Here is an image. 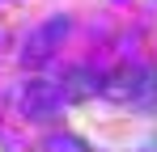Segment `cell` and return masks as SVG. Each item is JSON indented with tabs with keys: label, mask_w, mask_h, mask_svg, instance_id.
Listing matches in <instances>:
<instances>
[{
	"label": "cell",
	"mask_w": 157,
	"mask_h": 152,
	"mask_svg": "<svg viewBox=\"0 0 157 152\" xmlns=\"http://www.w3.org/2000/svg\"><path fill=\"white\" fill-rule=\"evenodd\" d=\"M102 93L115 97V101H123V106H149L157 97V72L144 68V63H128V68H119L115 76H106Z\"/></svg>",
	"instance_id": "cell-1"
},
{
	"label": "cell",
	"mask_w": 157,
	"mask_h": 152,
	"mask_svg": "<svg viewBox=\"0 0 157 152\" xmlns=\"http://www.w3.org/2000/svg\"><path fill=\"white\" fill-rule=\"evenodd\" d=\"M64 101H68V93L55 80H43V76H34V80H26L17 89V110L26 114L30 123H51L55 114L64 110Z\"/></svg>",
	"instance_id": "cell-2"
},
{
	"label": "cell",
	"mask_w": 157,
	"mask_h": 152,
	"mask_svg": "<svg viewBox=\"0 0 157 152\" xmlns=\"http://www.w3.org/2000/svg\"><path fill=\"white\" fill-rule=\"evenodd\" d=\"M102 85H106V76L85 72V68H72V72H68V85H64V93H68V101H72V97H94V93H102Z\"/></svg>",
	"instance_id": "cell-4"
},
{
	"label": "cell",
	"mask_w": 157,
	"mask_h": 152,
	"mask_svg": "<svg viewBox=\"0 0 157 152\" xmlns=\"http://www.w3.org/2000/svg\"><path fill=\"white\" fill-rule=\"evenodd\" d=\"M64 34H68V17H47L43 25H34L26 34V42H21V59L26 63H43V59H51L59 42H64Z\"/></svg>",
	"instance_id": "cell-3"
}]
</instances>
